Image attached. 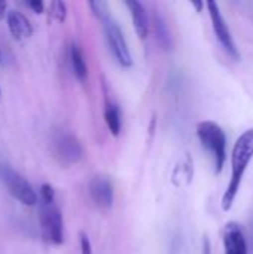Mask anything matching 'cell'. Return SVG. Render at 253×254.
I'll list each match as a JSON object with an SVG mask.
<instances>
[{
	"mask_svg": "<svg viewBox=\"0 0 253 254\" xmlns=\"http://www.w3.org/2000/svg\"><path fill=\"white\" fill-rule=\"evenodd\" d=\"M203 254H212V246L207 237H204L203 240Z\"/></svg>",
	"mask_w": 253,
	"mask_h": 254,
	"instance_id": "ffe728a7",
	"label": "cell"
},
{
	"mask_svg": "<svg viewBox=\"0 0 253 254\" xmlns=\"http://www.w3.org/2000/svg\"><path fill=\"white\" fill-rule=\"evenodd\" d=\"M52 152L63 165H73L79 162L84 155L81 141L70 132H58L54 137Z\"/></svg>",
	"mask_w": 253,
	"mask_h": 254,
	"instance_id": "8992f818",
	"label": "cell"
},
{
	"mask_svg": "<svg viewBox=\"0 0 253 254\" xmlns=\"http://www.w3.org/2000/svg\"><path fill=\"white\" fill-rule=\"evenodd\" d=\"M197 135L201 146L210 153L215 173L219 174L227 161V135L213 121H203L197 125Z\"/></svg>",
	"mask_w": 253,
	"mask_h": 254,
	"instance_id": "7a4b0ae2",
	"label": "cell"
},
{
	"mask_svg": "<svg viewBox=\"0 0 253 254\" xmlns=\"http://www.w3.org/2000/svg\"><path fill=\"white\" fill-rule=\"evenodd\" d=\"M104 122H106L109 131L115 137L119 135L121 128H122L121 110H119V106L109 98H106V104H104Z\"/></svg>",
	"mask_w": 253,
	"mask_h": 254,
	"instance_id": "4fadbf2b",
	"label": "cell"
},
{
	"mask_svg": "<svg viewBox=\"0 0 253 254\" xmlns=\"http://www.w3.org/2000/svg\"><path fill=\"white\" fill-rule=\"evenodd\" d=\"M89 7H91V10L94 12V15H95L100 21H103L106 16L110 15V13H109V4H107L106 1H100V0L89 1Z\"/></svg>",
	"mask_w": 253,
	"mask_h": 254,
	"instance_id": "2e32d148",
	"label": "cell"
},
{
	"mask_svg": "<svg viewBox=\"0 0 253 254\" xmlns=\"http://www.w3.org/2000/svg\"><path fill=\"white\" fill-rule=\"evenodd\" d=\"M89 196L95 207L100 210H109L113 204V186L109 177L95 176L89 182Z\"/></svg>",
	"mask_w": 253,
	"mask_h": 254,
	"instance_id": "ba28073f",
	"label": "cell"
},
{
	"mask_svg": "<svg viewBox=\"0 0 253 254\" xmlns=\"http://www.w3.org/2000/svg\"><path fill=\"white\" fill-rule=\"evenodd\" d=\"M154 19H155V33H157V36H158L160 45H161L164 49H170L171 42H170V33H169V28H167V25H166V21L163 19V16H161L160 13H155Z\"/></svg>",
	"mask_w": 253,
	"mask_h": 254,
	"instance_id": "5bb4252c",
	"label": "cell"
},
{
	"mask_svg": "<svg viewBox=\"0 0 253 254\" xmlns=\"http://www.w3.org/2000/svg\"><path fill=\"white\" fill-rule=\"evenodd\" d=\"M25 4H27L30 9H33L36 13H42V12H43V9H45V4H43V1H40V0H31V1H25Z\"/></svg>",
	"mask_w": 253,
	"mask_h": 254,
	"instance_id": "d6986e66",
	"label": "cell"
},
{
	"mask_svg": "<svg viewBox=\"0 0 253 254\" xmlns=\"http://www.w3.org/2000/svg\"><path fill=\"white\" fill-rule=\"evenodd\" d=\"M69 57H70V64H72L73 74L76 76V79L79 82H85L86 77H88V67H86L84 52H82V49H81V46L78 43L70 45Z\"/></svg>",
	"mask_w": 253,
	"mask_h": 254,
	"instance_id": "7c38bea8",
	"label": "cell"
},
{
	"mask_svg": "<svg viewBox=\"0 0 253 254\" xmlns=\"http://www.w3.org/2000/svg\"><path fill=\"white\" fill-rule=\"evenodd\" d=\"M101 22H103V30H104L107 45H109L115 60L118 61L119 65H122L125 68L131 67L133 58H131V54H130V49H128V45H127V40H125V36H124L121 27L110 15L106 16Z\"/></svg>",
	"mask_w": 253,
	"mask_h": 254,
	"instance_id": "5b68a950",
	"label": "cell"
},
{
	"mask_svg": "<svg viewBox=\"0 0 253 254\" xmlns=\"http://www.w3.org/2000/svg\"><path fill=\"white\" fill-rule=\"evenodd\" d=\"M222 241H224L225 254H248L246 237L239 223L230 222L225 225Z\"/></svg>",
	"mask_w": 253,
	"mask_h": 254,
	"instance_id": "9c48e42d",
	"label": "cell"
},
{
	"mask_svg": "<svg viewBox=\"0 0 253 254\" xmlns=\"http://www.w3.org/2000/svg\"><path fill=\"white\" fill-rule=\"evenodd\" d=\"M253 158V128L246 129L234 143L233 153H231V177L230 183L227 186V190L222 196V210L230 211L234 199L240 190V185L243 180V176L251 164Z\"/></svg>",
	"mask_w": 253,
	"mask_h": 254,
	"instance_id": "6da1fadb",
	"label": "cell"
},
{
	"mask_svg": "<svg viewBox=\"0 0 253 254\" xmlns=\"http://www.w3.org/2000/svg\"><path fill=\"white\" fill-rule=\"evenodd\" d=\"M207 9H209V15H210V19H212V27H213V31L221 43V46L224 48V51L233 57L234 60H239L240 58V54H239V49L234 43V39H233V34L230 31V27L225 21V18L222 16L221 13V9H219V4L216 1H207L206 3Z\"/></svg>",
	"mask_w": 253,
	"mask_h": 254,
	"instance_id": "52a82bcc",
	"label": "cell"
},
{
	"mask_svg": "<svg viewBox=\"0 0 253 254\" xmlns=\"http://www.w3.org/2000/svg\"><path fill=\"white\" fill-rule=\"evenodd\" d=\"M40 195H42V202H55V192L51 185H48V183L42 185Z\"/></svg>",
	"mask_w": 253,
	"mask_h": 254,
	"instance_id": "e0dca14e",
	"label": "cell"
},
{
	"mask_svg": "<svg viewBox=\"0 0 253 254\" xmlns=\"http://www.w3.org/2000/svg\"><path fill=\"white\" fill-rule=\"evenodd\" d=\"M192 6H195V7H197V10L200 12V10H201V7L204 6V3H203V1H192Z\"/></svg>",
	"mask_w": 253,
	"mask_h": 254,
	"instance_id": "7402d4cb",
	"label": "cell"
},
{
	"mask_svg": "<svg viewBox=\"0 0 253 254\" xmlns=\"http://www.w3.org/2000/svg\"><path fill=\"white\" fill-rule=\"evenodd\" d=\"M125 4L130 9L131 18H133V22H134L136 34L139 36L140 40H146L148 36H149V16L146 13L145 6L137 0H127Z\"/></svg>",
	"mask_w": 253,
	"mask_h": 254,
	"instance_id": "30bf717a",
	"label": "cell"
},
{
	"mask_svg": "<svg viewBox=\"0 0 253 254\" xmlns=\"http://www.w3.org/2000/svg\"><path fill=\"white\" fill-rule=\"evenodd\" d=\"M39 222L43 238L54 246H61L64 241V225L61 211L55 202H42Z\"/></svg>",
	"mask_w": 253,
	"mask_h": 254,
	"instance_id": "277c9868",
	"label": "cell"
},
{
	"mask_svg": "<svg viewBox=\"0 0 253 254\" xmlns=\"http://www.w3.org/2000/svg\"><path fill=\"white\" fill-rule=\"evenodd\" d=\"M49 13L51 16L58 21V22H63L67 16V6L64 1H60V0H55L49 4Z\"/></svg>",
	"mask_w": 253,
	"mask_h": 254,
	"instance_id": "9a60e30c",
	"label": "cell"
},
{
	"mask_svg": "<svg viewBox=\"0 0 253 254\" xmlns=\"http://www.w3.org/2000/svg\"><path fill=\"white\" fill-rule=\"evenodd\" d=\"M79 243H81V253H82V254H92L91 243H89V238L86 237V234L81 232V235H79Z\"/></svg>",
	"mask_w": 253,
	"mask_h": 254,
	"instance_id": "ac0fdd59",
	"label": "cell"
},
{
	"mask_svg": "<svg viewBox=\"0 0 253 254\" xmlns=\"http://www.w3.org/2000/svg\"><path fill=\"white\" fill-rule=\"evenodd\" d=\"M6 7H7V3L6 1H0V19L6 15Z\"/></svg>",
	"mask_w": 253,
	"mask_h": 254,
	"instance_id": "44dd1931",
	"label": "cell"
},
{
	"mask_svg": "<svg viewBox=\"0 0 253 254\" xmlns=\"http://www.w3.org/2000/svg\"><path fill=\"white\" fill-rule=\"evenodd\" d=\"M7 27H9L10 34L16 40H25L33 33V27H31L28 18L24 13L18 12V10H9V13H7Z\"/></svg>",
	"mask_w": 253,
	"mask_h": 254,
	"instance_id": "8fae6325",
	"label": "cell"
},
{
	"mask_svg": "<svg viewBox=\"0 0 253 254\" xmlns=\"http://www.w3.org/2000/svg\"><path fill=\"white\" fill-rule=\"evenodd\" d=\"M0 58H1V52H0Z\"/></svg>",
	"mask_w": 253,
	"mask_h": 254,
	"instance_id": "603a6c76",
	"label": "cell"
},
{
	"mask_svg": "<svg viewBox=\"0 0 253 254\" xmlns=\"http://www.w3.org/2000/svg\"><path fill=\"white\" fill-rule=\"evenodd\" d=\"M0 180L7 189V192L24 205H34L37 202V195L31 185L12 167L0 164Z\"/></svg>",
	"mask_w": 253,
	"mask_h": 254,
	"instance_id": "3957f363",
	"label": "cell"
}]
</instances>
